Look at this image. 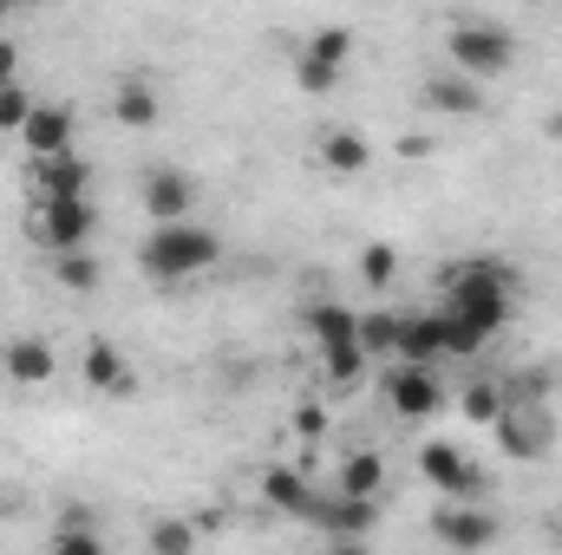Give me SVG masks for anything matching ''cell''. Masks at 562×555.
Returning a JSON list of instances; mask_svg holds the SVG:
<instances>
[{
    "label": "cell",
    "mask_w": 562,
    "mask_h": 555,
    "mask_svg": "<svg viewBox=\"0 0 562 555\" xmlns=\"http://www.w3.org/2000/svg\"><path fill=\"white\" fill-rule=\"evenodd\" d=\"M438 314V347H445V360H477L491 340L471 327V320H458V314H445V307H431Z\"/></svg>",
    "instance_id": "obj_24"
},
{
    "label": "cell",
    "mask_w": 562,
    "mask_h": 555,
    "mask_svg": "<svg viewBox=\"0 0 562 555\" xmlns=\"http://www.w3.org/2000/svg\"><path fill=\"white\" fill-rule=\"evenodd\" d=\"M431 112H445V118H477V112H491V99H484V86H471L464 72H431L419 92Z\"/></svg>",
    "instance_id": "obj_15"
},
{
    "label": "cell",
    "mask_w": 562,
    "mask_h": 555,
    "mask_svg": "<svg viewBox=\"0 0 562 555\" xmlns=\"http://www.w3.org/2000/svg\"><path fill=\"white\" fill-rule=\"evenodd\" d=\"M79 380H86L92 393H112V399H132V393H138L132 360H125L105 333H92V340H86V353H79Z\"/></svg>",
    "instance_id": "obj_12"
},
{
    "label": "cell",
    "mask_w": 562,
    "mask_h": 555,
    "mask_svg": "<svg viewBox=\"0 0 562 555\" xmlns=\"http://www.w3.org/2000/svg\"><path fill=\"white\" fill-rule=\"evenodd\" d=\"M373 523H380V503L367 497H321L314 510V530H327V543H367Z\"/></svg>",
    "instance_id": "obj_14"
},
{
    "label": "cell",
    "mask_w": 562,
    "mask_h": 555,
    "mask_svg": "<svg viewBox=\"0 0 562 555\" xmlns=\"http://www.w3.org/2000/svg\"><path fill=\"white\" fill-rule=\"evenodd\" d=\"M334 497H367V503H380V497H386V457H380V451H347V457L334 464Z\"/></svg>",
    "instance_id": "obj_17"
},
{
    "label": "cell",
    "mask_w": 562,
    "mask_h": 555,
    "mask_svg": "<svg viewBox=\"0 0 562 555\" xmlns=\"http://www.w3.org/2000/svg\"><path fill=\"white\" fill-rule=\"evenodd\" d=\"M445 347H438V314H406V333H400V366H438Z\"/></svg>",
    "instance_id": "obj_22"
},
{
    "label": "cell",
    "mask_w": 562,
    "mask_h": 555,
    "mask_svg": "<svg viewBox=\"0 0 562 555\" xmlns=\"http://www.w3.org/2000/svg\"><path fill=\"white\" fill-rule=\"evenodd\" d=\"M190 209H196V177L190 170H177V163L144 170V216H150V229L190 223Z\"/></svg>",
    "instance_id": "obj_10"
},
{
    "label": "cell",
    "mask_w": 562,
    "mask_h": 555,
    "mask_svg": "<svg viewBox=\"0 0 562 555\" xmlns=\"http://www.w3.org/2000/svg\"><path fill=\"white\" fill-rule=\"evenodd\" d=\"M223 262V236L216 229H203L196 216L190 223H164V229H150L138 242V269L150 281H196V275H210Z\"/></svg>",
    "instance_id": "obj_2"
},
{
    "label": "cell",
    "mask_w": 562,
    "mask_h": 555,
    "mask_svg": "<svg viewBox=\"0 0 562 555\" xmlns=\"http://www.w3.org/2000/svg\"><path fill=\"white\" fill-rule=\"evenodd\" d=\"M294 431H301V438H307V444H314V438H321V431H327V412H321V406H314V399H307V406H301V412H294Z\"/></svg>",
    "instance_id": "obj_32"
},
{
    "label": "cell",
    "mask_w": 562,
    "mask_h": 555,
    "mask_svg": "<svg viewBox=\"0 0 562 555\" xmlns=\"http://www.w3.org/2000/svg\"><path fill=\"white\" fill-rule=\"evenodd\" d=\"M431 536H438V550H451V555H484L497 543V517L484 503H438L431 510Z\"/></svg>",
    "instance_id": "obj_9"
},
{
    "label": "cell",
    "mask_w": 562,
    "mask_h": 555,
    "mask_svg": "<svg viewBox=\"0 0 562 555\" xmlns=\"http://www.w3.org/2000/svg\"><path fill=\"white\" fill-rule=\"evenodd\" d=\"M419 477L445 497V503H484V497H491V471H484L471 451H458L451 438L419 444Z\"/></svg>",
    "instance_id": "obj_4"
},
{
    "label": "cell",
    "mask_w": 562,
    "mask_h": 555,
    "mask_svg": "<svg viewBox=\"0 0 562 555\" xmlns=\"http://www.w3.org/2000/svg\"><path fill=\"white\" fill-rule=\"evenodd\" d=\"M550 138H557V144H562V112H557V118H550Z\"/></svg>",
    "instance_id": "obj_35"
},
{
    "label": "cell",
    "mask_w": 562,
    "mask_h": 555,
    "mask_svg": "<svg viewBox=\"0 0 562 555\" xmlns=\"http://www.w3.org/2000/svg\"><path fill=\"white\" fill-rule=\"evenodd\" d=\"M438 307L458 314V320H471V327L491 340V333H504L510 314H517V269L497 262V256H464L451 275L438 281Z\"/></svg>",
    "instance_id": "obj_1"
},
{
    "label": "cell",
    "mask_w": 562,
    "mask_h": 555,
    "mask_svg": "<svg viewBox=\"0 0 562 555\" xmlns=\"http://www.w3.org/2000/svg\"><path fill=\"white\" fill-rule=\"evenodd\" d=\"M347 53H353V26H314L294 53V86L307 99H334V86L347 72Z\"/></svg>",
    "instance_id": "obj_5"
},
{
    "label": "cell",
    "mask_w": 562,
    "mask_h": 555,
    "mask_svg": "<svg viewBox=\"0 0 562 555\" xmlns=\"http://www.w3.org/2000/svg\"><path fill=\"white\" fill-rule=\"evenodd\" d=\"M92 229H99L92 196H79V203H33V236H40L46 256H79V249H92Z\"/></svg>",
    "instance_id": "obj_6"
},
{
    "label": "cell",
    "mask_w": 562,
    "mask_h": 555,
    "mask_svg": "<svg viewBox=\"0 0 562 555\" xmlns=\"http://www.w3.org/2000/svg\"><path fill=\"white\" fill-rule=\"evenodd\" d=\"M262 497L276 503L281 517H307V523H314V510H321L314 484H307L301 471H288V464H276V471H262Z\"/></svg>",
    "instance_id": "obj_20"
},
{
    "label": "cell",
    "mask_w": 562,
    "mask_h": 555,
    "mask_svg": "<svg viewBox=\"0 0 562 555\" xmlns=\"http://www.w3.org/2000/svg\"><path fill=\"white\" fill-rule=\"evenodd\" d=\"M144 543H150V555H196V523L190 517H157L144 530Z\"/></svg>",
    "instance_id": "obj_25"
},
{
    "label": "cell",
    "mask_w": 562,
    "mask_h": 555,
    "mask_svg": "<svg viewBox=\"0 0 562 555\" xmlns=\"http://www.w3.org/2000/svg\"><path fill=\"white\" fill-rule=\"evenodd\" d=\"M53 555H112L99 530H53Z\"/></svg>",
    "instance_id": "obj_31"
},
{
    "label": "cell",
    "mask_w": 562,
    "mask_h": 555,
    "mask_svg": "<svg viewBox=\"0 0 562 555\" xmlns=\"http://www.w3.org/2000/svg\"><path fill=\"white\" fill-rule=\"evenodd\" d=\"M367 366H373V360L360 353V340H353V347H327V353H321V373H327V386H334V393L360 386V373H367Z\"/></svg>",
    "instance_id": "obj_26"
},
{
    "label": "cell",
    "mask_w": 562,
    "mask_h": 555,
    "mask_svg": "<svg viewBox=\"0 0 562 555\" xmlns=\"http://www.w3.org/2000/svg\"><path fill=\"white\" fill-rule=\"evenodd\" d=\"M33 203H79V196H92V163L79 157V150H66V157H53V163H33Z\"/></svg>",
    "instance_id": "obj_13"
},
{
    "label": "cell",
    "mask_w": 562,
    "mask_h": 555,
    "mask_svg": "<svg viewBox=\"0 0 562 555\" xmlns=\"http://www.w3.org/2000/svg\"><path fill=\"white\" fill-rule=\"evenodd\" d=\"M400 333H406V307H373L360 314V353L373 366H400Z\"/></svg>",
    "instance_id": "obj_18"
},
{
    "label": "cell",
    "mask_w": 562,
    "mask_h": 555,
    "mask_svg": "<svg viewBox=\"0 0 562 555\" xmlns=\"http://www.w3.org/2000/svg\"><path fill=\"white\" fill-rule=\"evenodd\" d=\"M314 150H321V163H327L334 177H360V170L373 163V144L360 138V132H347V125H340V132H327Z\"/></svg>",
    "instance_id": "obj_21"
},
{
    "label": "cell",
    "mask_w": 562,
    "mask_h": 555,
    "mask_svg": "<svg viewBox=\"0 0 562 555\" xmlns=\"http://www.w3.org/2000/svg\"><path fill=\"white\" fill-rule=\"evenodd\" d=\"M458 406H464V418H471V424H484V431H491V424L504 418V406H510V399H504V386H491V380H471Z\"/></svg>",
    "instance_id": "obj_27"
},
{
    "label": "cell",
    "mask_w": 562,
    "mask_h": 555,
    "mask_svg": "<svg viewBox=\"0 0 562 555\" xmlns=\"http://www.w3.org/2000/svg\"><path fill=\"white\" fill-rule=\"evenodd\" d=\"M7 380L13 386H46L53 373H59V353H53V340H40V333H20V340H7Z\"/></svg>",
    "instance_id": "obj_16"
},
{
    "label": "cell",
    "mask_w": 562,
    "mask_h": 555,
    "mask_svg": "<svg viewBox=\"0 0 562 555\" xmlns=\"http://www.w3.org/2000/svg\"><path fill=\"white\" fill-rule=\"evenodd\" d=\"M301 320H307V333H314V347L327 353V347H353L360 340V314L353 307H340V301H307L301 307Z\"/></svg>",
    "instance_id": "obj_19"
},
{
    "label": "cell",
    "mask_w": 562,
    "mask_h": 555,
    "mask_svg": "<svg viewBox=\"0 0 562 555\" xmlns=\"http://www.w3.org/2000/svg\"><path fill=\"white\" fill-rule=\"evenodd\" d=\"M393 275H400V249L393 242H367L360 249V281L367 287H393Z\"/></svg>",
    "instance_id": "obj_29"
},
{
    "label": "cell",
    "mask_w": 562,
    "mask_h": 555,
    "mask_svg": "<svg viewBox=\"0 0 562 555\" xmlns=\"http://www.w3.org/2000/svg\"><path fill=\"white\" fill-rule=\"evenodd\" d=\"M33 105H40V99H33L26 86H7V92H0V138H20V125H26Z\"/></svg>",
    "instance_id": "obj_30"
},
{
    "label": "cell",
    "mask_w": 562,
    "mask_h": 555,
    "mask_svg": "<svg viewBox=\"0 0 562 555\" xmlns=\"http://www.w3.org/2000/svg\"><path fill=\"white\" fill-rule=\"evenodd\" d=\"M327 555H373L367 543H327Z\"/></svg>",
    "instance_id": "obj_34"
},
{
    "label": "cell",
    "mask_w": 562,
    "mask_h": 555,
    "mask_svg": "<svg viewBox=\"0 0 562 555\" xmlns=\"http://www.w3.org/2000/svg\"><path fill=\"white\" fill-rule=\"evenodd\" d=\"M445 59H451V72H464L471 86L504 79L510 59H517V33H510L504 20H477V13H464V20L445 26Z\"/></svg>",
    "instance_id": "obj_3"
},
{
    "label": "cell",
    "mask_w": 562,
    "mask_h": 555,
    "mask_svg": "<svg viewBox=\"0 0 562 555\" xmlns=\"http://www.w3.org/2000/svg\"><path fill=\"white\" fill-rule=\"evenodd\" d=\"M72 144H79V112H72V105H33V112H26L20 150H26L33 163H53V157H66Z\"/></svg>",
    "instance_id": "obj_11"
},
{
    "label": "cell",
    "mask_w": 562,
    "mask_h": 555,
    "mask_svg": "<svg viewBox=\"0 0 562 555\" xmlns=\"http://www.w3.org/2000/svg\"><path fill=\"white\" fill-rule=\"evenodd\" d=\"M7 86H20V46L13 39H0V92Z\"/></svg>",
    "instance_id": "obj_33"
},
{
    "label": "cell",
    "mask_w": 562,
    "mask_h": 555,
    "mask_svg": "<svg viewBox=\"0 0 562 555\" xmlns=\"http://www.w3.org/2000/svg\"><path fill=\"white\" fill-rule=\"evenodd\" d=\"M491 438H497V451L504 457H550L557 451V418L550 406H504V418L491 424Z\"/></svg>",
    "instance_id": "obj_8"
},
{
    "label": "cell",
    "mask_w": 562,
    "mask_h": 555,
    "mask_svg": "<svg viewBox=\"0 0 562 555\" xmlns=\"http://www.w3.org/2000/svg\"><path fill=\"white\" fill-rule=\"evenodd\" d=\"M53 281H59L66 294H92V287H99V262H92V249H79V256H53Z\"/></svg>",
    "instance_id": "obj_28"
},
{
    "label": "cell",
    "mask_w": 562,
    "mask_h": 555,
    "mask_svg": "<svg viewBox=\"0 0 562 555\" xmlns=\"http://www.w3.org/2000/svg\"><path fill=\"white\" fill-rule=\"evenodd\" d=\"M112 118L132 125V132L157 125V92H150V79H119V92H112Z\"/></svg>",
    "instance_id": "obj_23"
},
{
    "label": "cell",
    "mask_w": 562,
    "mask_h": 555,
    "mask_svg": "<svg viewBox=\"0 0 562 555\" xmlns=\"http://www.w3.org/2000/svg\"><path fill=\"white\" fill-rule=\"evenodd\" d=\"M380 399H386V412L393 418L419 424V418L445 412V380L425 373V366H386V373H380Z\"/></svg>",
    "instance_id": "obj_7"
}]
</instances>
